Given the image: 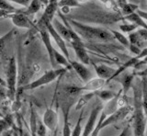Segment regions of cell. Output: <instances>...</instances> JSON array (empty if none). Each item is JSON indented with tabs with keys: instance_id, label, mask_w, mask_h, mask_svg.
I'll return each mask as SVG.
<instances>
[{
	"instance_id": "cell-44",
	"label": "cell",
	"mask_w": 147,
	"mask_h": 136,
	"mask_svg": "<svg viewBox=\"0 0 147 136\" xmlns=\"http://www.w3.org/2000/svg\"><path fill=\"white\" fill-rule=\"evenodd\" d=\"M2 136H14L13 133H11L10 131H4L3 133H1Z\"/></svg>"
},
{
	"instance_id": "cell-22",
	"label": "cell",
	"mask_w": 147,
	"mask_h": 136,
	"mask_svg": "<svg viewBox=\"0 0 147 136\" xmlns=\"http://www.w3.org/2000/svg\"><path fill=\"white\" fill-rule=\"evenodd\" d=\"M124 19L127 20L128 21L131 22L132 24H135L138 27L140 26V27H142V29H147L146 22L144 20H142L141 18L136 14V12H133V13H131V14H130V15L125 16Z\"/></svg>"
},
{
	"instance_id": "cell-29",
	"label": "cell",
	"mask_w": 147,
	"mask_h": 136,
	"mask_svg": "<svg viewBox=\"0 0 147 136\" xmlns=\"http://www.w3.org/2000/svg\"><path fill=\"white\" fill-rule=\"evenodd\" d=\"M83 113H84V108H82L81 114L77 120V122L74 128L73 131H71V136H81L82 133V120H83Z\"/></svg>"
},
{
	"instance_id": "cell-19",
	"label": "cell",
	"mask_w": 147,
	"mask_h": 136,
	"mask_svg": "<svg viewBox=\"0 0 147 136\" xmlns=\"http://www.w3.org/2000/svg\"><path fill=\"white\" fill-rule=\"evenodd\" d=\"M94 97H95V93L94 92H88V93H86V94L82 95V96L80 97V98L77 100L76 104V110H82V108H84V107Z\"/></svg>"
},
{
	"instance_id": "cell-37",
	"label": "cell",
	"mask_w": 147,
	"mask_h": 136,
	"mask_svg": "<svg viewBox=\"0 0 147 136\" xmlns=\"http://www.w3.org/2000/svg\"><path fill=\"white\" fill-rule=\"evenodd\" d=\"M13 104H12V106H11V110L13 112H17L18 110L21 107V103L20 101H18V100H13Z\"/></svg>"
},
{
	"instance_id": "cell-42",
	"label": "cell",
	"mask_w": 147,
	"mask_h": 136,
	"mask_svg": "<svg viewBox=\"0 0 147 136\" xmlns=\"http://www.w3.org/2000/svg\"><path fill=\"white\" fill-rule=\"evenodd\" d=\"M116 1H117V3H118L119 7H121V8L124 5H126V4H127L126 0H116Z\"/></svg>"
},
{
	"instance_id": "cell-13",
	"label": "cell",
	"mask_w": 147,
	"mask_h": 136,
	"mask_svg": "<svg viewBox=\"0 0 147 136\" xmlns=\"http://www.w3.org/2000/svg\"><path fill=\"white\" fill-rule=\"evenodd\" d=\"M71 45L74 48V51H75L76 56L81 61V63H83V65H89L90 58L88 56V53H87L86 51L82 40H79V42H72Z\"/></svg>"
},
{
	"instance_id": "cell-31",
	"label": "cell",
	"mask_w": 147,
	"mask_h": 136,
	"mask_svg": "<svg viewBox=\"0 0 147 136\" xmlns=\"http://www.w3.org/2000/svg\"><path fill=\"white\" fill-rule=\"evenodd\" d=\"M36 134L38 136H47V128L43 124L39 118H37V126H36Z\"/></svg>"
},
{
	"instance_id": "cell-1",
	"label": "cell",
	"mask_w": 147,
	"mask_h": 136,
	"mask_svg": "<svg viewBox=\"0 0 147 136\" xmlns=\"http://www.w3.org/2000/svg\"><path fill=\"white\" fill-rule=\"evenodd\" d=\"M66 20L68 23L72 27V29L75 30V32L80 38H83L86 40L100 42H109L115 40L110 30H108L103 28H96V27L87 26L71 19Z\"/></svg>"
},
{
	"instance_id": "cell-43",
	"label": "cell",
	"mask_w": 147,
	"mask_h": 136,
	"mask_svg": "<svg viewBox=\"0 0 147 136\" xmlns=\"http://www.w3.org/2000/svg\"><path fill=\"white\" fill-rule=\"evenodd\" d=\"M9 15H10V14H8L7 12L3 11V10L0 9V18H6V17H8Z\"/></svg>"
},
{
	"instance_id": "cell-38",
	"label": "cell",
	"mask_w": 147,
	"mask_h": 136,
	"mask_svg": "<svg viewBox=\"0 0 147 136\" xmlns=\"http://www.w3.org/2000/svg\"><path fill=\"white\" fill-rule=\"evenodd\" d=\"M7 1H12V2L17 3V4H20V5H21V6L28 7L31 0H7Z\"/></svg>"
},
{
	"instance_id": "cell-28",
	"label": "cell",
	"mask_w": 147,
	"mask_h": 136,
	"mask_svg": "<svg viewBox=\"0 0 147 136\" xmlns=\"http://www.w3.org/2000/svg\"><path fill=\"white\" fill-rule=\"evenodd\" d=\"M0 9L7 12L8 14H11V13L14 14V13L18 12L17 8H15V7H13L7 0H0Z\"/></svg>"
},
{
	"instance_id": "cell-50",
	"label": "cell",
	"mask_w": 147,
	"mask_h": 136,
	"mask_svg": "<svg viewBox=\"0 0 147 136\" xmlns=\"http://www.w3.org/2000/svg\"><path fill=\"white\" fill-rule=\"evenodd\" d=\"M48 136H55V135H48Z\"/></svg>"
},
{
	"instance_id": "cell-46",
	"label": "cell",
	"mask_w": 147,
	"mask_h": 136,
	"mask_svg": "<svg viewBox=\"0 0 147 136\" xmlns=\"http://www.w3.org/2000/svg\"><path fill=\"white\" fill-rule=\"evenodd\" d=\"M0 85H2V86H6V81H5L1 76H0Z\"/></svg>"
},
{
	"instance_id": "cell-7",
	"label": "cell",
	"mask_w": 147,
	"mask_h": 136,
	"mask_svg": "<svg viewBox=\"0 0 147 136\" xmlns=\"http://www.w3.org/2000/svg\"><path fill=\"white\" fill-rule=\"evenodd\" d=\"M57 8H58V0H49L48 4L46 5V8L43 15L41 16V18L36 25L37 28L45 27L48 22H52Z\"/></svg>"
},
{
	"instance_id": "cell-32",
	"label": "cell",
	"mask_w": 147,
	"mask_h": 136,
	"mask_svg": "<svg viewBox=\"0 0 147 136\" xmlns=\"http://www.w3.org/2000/svg\"><path fill=\"white\" fill-rule=\"evenodd\" d=\"M138 9V6L135 5V4H126V5H124L122 7H121V10H122V13L125 16L127 15H130L131 13L135 12L136 10Z\"/></svg>"
},
{
	"instance_id": "cell-15",
	"label": "cell",
	"mask_w": 147,
	"mask_h": 136,
	"mask_svg": "<svg viewBox=\"0 0 147 136\" xmlns=\"http://www.w3.org/2000/svg\"><path fill=\"white\" fill-rule=\"evenodd\" d=\"M94 67L98 78H102L106 80V83H109L110 77L113 75L115 71H116V69L106 65H103V63H101V65H94Z\"/></svg>"
},
{
	"instance_id": "cell-26",
	"label": "cell",
	"mask_w": 147,
	"mask_h": 136,
	"mask_svg": "<svg viewBox=\"0 0 147 136\" xmlns=\"http://www.w3.org/2000/svg\"><path fill=\"white\" fill-rule=\"evenodd\" d=\"M110 32H111V34L113 35L115 40H117L119 43L123 45V46L129 48V46H130V42H129L128 38L125 35H123L121 32H119L118 30H110Z\"/></svg>"
},
{
	"instance_id": "cell-5",
	"label": "cell",
	"mask_w": 147,
	"mask_h": 136,
	"mask_svg": "<svg viewBox=\"0 0 147 136\" xmlns=\"http://www.w3.org/2000/svg\"><path fill=\"white\" fill-rule=\"evenodd\" d=\"M132 110L133 108L130 105H124L122 107H119L114 112H112L111 114L106 116L102 123H101V130H103L104 128L109 125L115 124L117 122L124 120L131 112H132Z\"/></svg>"
},
{
	"instance_id": "cell-33",
	"label": "cell",
	"mask_w": 147,
	"mask_h": 136,
	"mask_svg": "<svg viewBox=\"0 0 147 136\" xmlns=\"http://www.w3.org/2000/svg\"><path fill=\"white\" fill-rule=\"evenodd\" d=\"M137 27L135 24H121L119 25V29L122 31V32H125V33H131L132 32L133 30H135L137 29Z\"/></svg>"
},
{
	"instance_id": "cell-11",
	"label": "cell",
	"mask_w": 147,
	"mask_h": 136,
	"mask_svg": "<svg viewBox=\"0 0 147 136\" xmlns=\"http://www.w3.org/2000/svg\"><path fill=\"white\" fill-rule=\"evenodd\" d=\"M70 65L74 70L76 72V74L79 75V77L86 83L87 81H89L92 78V74L85 65H83L81 63H78L76 61H71L70 60Z\"/></svg>"
},
{
	"instance_id": "cell-18",
	"label": "cell",
	"mask_w": 147,
	"mask_h": 136,
	"mask_svg": "<svg viewBox=\"0 0 147 136\" xmlns=\"http://www.w3.org/2000/svg\"><path fill=\"white\" fill-rule=\"evenodd\" d=\"M41 5H42V4H41V2L40 1V0H31L30 3L29 4V6L27 7L26 9H24V10H18V11L29 17L30 15L35 14V13L38 12L40 9Z\"/></svg>"
},
{
	"instance_id": "cell-24",
	"label": "cell",
	"mask_w": 147,
	"mask_h": 136,
	"mask_svg": "<svg viewBox=\"0 0 147 136\" xmlns=\"http://www.w3.org/2000/svg\"><path fill=\"white\" fill-rule=\"evenodd\" d=\"M133 78H134V75L133 74H128L124 75V77L121 80V83L122 85L123 92L127 93L128 90L131 88V87L133 84Z\"/></svg>"
},
{
	"instance_id": "cell-16",
	"label": "cell",
	"mask_w": 147,
	"mask_h": 136,
	"mask_svg": "<svg viewBox=\"0 0 147 136\" xmlns=\"http://www.w3.org/2000/svg\"><path fill=\"white\" fill-rule=\"evenodd\" d=\"M72 104H66L63 103V136H71V127L69 123V110Z\"/></svg>"
},
{
	"instance_id": "cell-8",
	"label": "cell",
	"mask_w": 147,
	"mask_h": 136,
	"mask_svg": "<svg viewBox=\"0 0 147 136\" xmlns=\"http://www.w3.org/2000/svg\"><path fill=\"white\" fill-rule=\"evenodd\" d=\"M38 30L40 31V37L41 40H42V42L44 44V46L47 50V53H48V55H49V59H50V63L52 65V67L53 69H56V63L54 61V57H53V46L52 44V42H51V36L48 33L47 30H46L45 27H40V28H37Z\"/></svg>"
},
{
	"instance_id": "cell-48",
	"label": "cell",
	"mask_w": 147,
	"mask_h": 136,
	"mask_svg": "<svg viewBox=\"0 0 147 136\" xmlns=\"http://www.w3.org/2000/svg\"><path fill=\"white\" fill-rule=\"evenodd\" d=\"M3 118H5V115L3 114L1 111H0V119H3Z\"/></svg>"
},
{
	"instance_id": "cell-14",
	"label": "cell",
	"mask_w": 147,
	"mask_h": 136,
	"mask_svg": "<svg viewBox=\"0 0 147 136\" xmlns=\"http://www.w3.org/2000/svg\"><path fill=\"white\" fill-rule=\"evenodd\" d=\"M107 84L106 80L102 78H91L89 81H87L85 86L81 87L82 92H96L98 90L102 89L104 86Z\"/></svg>"
},
{
	"instance_id": "cell-36",
	"label": "cell",
	"mask_w": 147,
	"mask_h": 136,
	"mask_svg": "<svg viewBox=\"0 0 147 136\" xmlns=\"http://www.w3.org/2000/svg\"><path fill=\"white\" fill-rule=\"evenodd\" d=\"M131 133H132V129H131V126L129 124V125H127L125 128H124L123 130H122V131L121 133H119V136H131Z\"/></svg>"
},
{
	"instance_id": "cell-21",
	"label": "cell",
	"mask_w": 147,
	"mask_h": 136,
	"mask_svg": "<svg viewBox=\"0 0 147 136\" xmlns=\"http://www.w3.org/2000/svg\"><path fill=\"white\" fill-rule=\"evenodd\" d=\"M53 57H54V61L55 63H59V65H61L63 66V68H65L66 70H69L71 69V65H70V63L67 60V59L64 57V55L63 53H60L59 52H57L56 50H53Z\"/></svg>"
},
{
	"instance_id": "cell-39",
	"label": "cell",
	"mask_w": 147,
	"mask_h": 136,
	"mask_svg": "<svg viewBox=\"0 0 147 136\" xmlns=\"http://www.w3.org/2000/svg\"><path fill=\"white\" fill-rule=\"evenodd\" d=\"M129 48H130L131 50V52L132 53H134L135 55H138V54H140L141 52H142V50L140 48H138L137 46H135V45H132V44H130V46H129Z\"/></svg>"
},
{
	"instance_id": "cell-23",
	"label": "cell",
	"mask_w": 147,
	"mask_h": 136,
	"mask_svg": "<svg viewBox=\"0 0 147 136\" xmlns=\"http://www.w3.org/2000/svg\"><path fill=\"white\" fill-rule=\"evenodd\" d=\"M63 92L65 93L67 96L71 97V98H76L78 95H80L82 93L81 91V87H77V86H72L69 85L66 87L63 88Z\"/></svg>"
},
{
	"instance_id": "cell-10",
	"label": "cell",
	"mask_w": 147,
	"mask_h": 136,
	"mask_svg": "<svg viewBox=\"0 0 147 136\" xmlns=\"http://www.w3.org/2000/svg\"><path fill=\"white\" fill-rule=\"evenodd\" d=\"M41 121L43 122V124L45 125L46 128H47V130H50L52 131H55L58 125L57 112L52 108H47L43 113L42 121Z\"/></svg>"
},
{
	"instance_id": "cell-52",
	"label": "cell",
	"mask_w": 147,
	"mask_h": 136,
	"mask_svg": "<svg viewBox=\"0 0 147 136\" xmlns=\"http://www.w3.org/2000/svg\"><path fill=\"white\" fill-rule=\"evenodd\" d=\"M0 136H2V135H1V134H0Z\"/></svg>"
},
{
	"instance_id": "cell-2",
	"label": "cell",
	"mask_w": 147,
	"mask_h": 136,
	"mask_svg": "<svg viewBox=\"0 0 147 136\" xmlns=\"http://www.w3.org/2000/svg\"><path fill=\"white\" fill-rule=\"evenodd\" d=\"M134 90V107L133 108V124L132 131L134 136H142L145 134L146 129V111L142 107V89L137 85L133 86Z\"/></svg>"
},
{
	"instance_id": "cell-47",
	"label": "cell",
	"mask_w": 147,
	"mask_h": 136,
	"mask_svg": "<svg viewBox=\"0 0 147 136\" xmlns=\"http://www.w3.org/2000/svg\"><path fill=\"white\" fill-rule=\"evenodd\" d=\"M40 1L41 2V4H44V5H47L49 0H40Z\"/></svg>"
},
{
	"instance_id": "cell-41",
	"label": "cell",
	"mask_w": 147,
	"mask_h": 136,
	"mask_svg": "<svg viewBox=\"0 0 147 136\" xmlns=\"http://www.w3.org/2000/svg\"><path fill=\"white\" fill-rule=\"evenodd\" d=\"M136 11H137V12H136V14H137L138 16H139L142 20H146V18H147L146 12L142 11V10H140V9H137Z\"/></svg>"
},
{
	"instance_id": "cell-6",
	"label": "cell",
	"mask_w": 147,
	"mask_h": 136,
	"mask_svg": "<svg viewBox=\"0 0 147 136\" xmlns=\"http://www.w3.org/2000/svg\"><path fill=\"white\" fill-rule=\"evenodd\" d=\"M103 110V105L101 102L96 103L94 106V108H92V110L90 112V115L88 120H87L86 123L84 127V130H83L81 136H89L91 134V133L93 131L96 121H98V119L99 117V114L101 110Z\"/></svg>"
},
{
	"instance_id": "cell-9",
	"label": "cell",
	"mask_w": 147,
	"mask_h": 136,
	"mask_svg": "<svg viewBox=\"0 0 147 136\" xmlns=\"http://www.w3.org/2000/svg\"><path fill=\"white\" fill-rule=\"evenodd\" d=\"M45 28H46V30H47L48 33L50 34L51 37H52L54 40V42H56L57 46L59 47L60 50H61V52L64 55V57H65L67 60L70 62V56H69V52L67 50L66 43L61 37H60V35L56 32V30H54V28L52 25V22H48V23L46 24Z\"/></svg>"
},
{
	"instance_id": "cell-34",
	"label": "cell",
	"mask_w": 147,
	"mask_h": 136,
	"mask_svg": "<svg viewBox=\"0 0 147 136\" xmlns=\"http://www.w3.org/2000/svg\"><path fill=\"white\" fill-rule=\"evenodd\" d=\"M9 128H11V127H10V125H9L8 121L6 120V118L0 119V134L3 133L4 131H8Z\"/></svg>"
},
{
	"instance_id": "cell-35",
	"label": "cell",
	"mask_w": 147,
	"mask_h": 136,
	"mask_svg": "<svg viewBox=\"0 0 147 136\" xmlns=\"http://www.w3.org/2000/svg\"><path fill=\"white\" fill-rule=\"evenodd\" d=\"M7 98V88L6 86L0 85V101H3Z\"/></svg>"
},
{
	"instance_id": "cell-40",
	"label": "cell",
	"mask_w": 147,
	"mask_h": 136,
	"mask_svg": "<svg viewBox=\"0 0 147 136\" xmlns=\"http://www.w3.org/2000/svg\"><path fill=\"white\" fill-rule=\"evenodd\" d=\"M137 33L139 34L144 40H147V30L146 29H140L137 31Z\"/></svg>"
},
{
	"instance_id": "cell-30",
	"label": "cell",
	"mask_w": 147,
	"mask_h": 136,
	"mask_svg": "<svg viewBox=\"0 0 147 136\" xmlns=\"http://www.w3.org/2000/svg\"><path fill=\"white\" fill-rule=\"evenodd\" d=\"M13 33V31L11 30L10 32H8L7 34H6L3 37L0 38V56H2L3 54L6 52V46H7V43L10 39L11 35Z\"/></svg>"
},
{
	"instance_id": "cell-27",
	"label": "cell",
	"mask_w": 147,
	"mask_h": 136,
	"mask_svg": "<svg viewBox=\"0 0 147 136\" xmlns=\"http://www.w3.org/2000/svg\"><path fill=\"white\" fill-rule=\"evenodd\" d=\"M106 116H107V115H106V113L102 110H101V112H100V114H99V117H98V121H96V123L95 128H94L93 131H92L91 134L89 136H98L100 131H101V123H102V121H104Z\"/></svg>"
},
{
	"instance_id": "cell-4",
	"label": "cell",
	"mask_w": 147,
	"mask_h": 136,
	"mask_svg": "<svg viewBox=\"0 0 147 136\" xmlns=\"http://www.w3.org/2000/svg\"><path fill=\"white\" fill-rule=\"evenodd\" d=\"M65 72H66L65 68H56V69L49 70L41 76H40L38 79L23 86L21 89L22 90H32V89L38 88L40 87H42V86L48 85L50 83L53 82V81H55L58 77H60V76H62Z\"/></svg>"
},
{
	"instance_id": "cell-51",
	"label": "cell",
	"mask_w": 147,
	"mask_h": 136,
	"mask_svg": "<svg viewBox=\"0 0 147 136\" xmlns=\"http://www.w3.org/2000/svg\"><path fill=\"white\" fill-rule=\"evenodd\" d=\"M142 136H145V134H144V135H142Z\"/></svg>"
},
{
	"instance_id": "cell-3",
	"label": "cell",
	"mask_w": 147,
	"mask_h": 136,
	"mask_svg": "<svg viewBox=\"0 0 147 136\" xmlns=\"http://www.w3.org/2000/svg\"><path fill=\"white\" fill-rule=\"evenodd\" d=\"M6 87L7 88V98L10 100H15L18 92V67L15 57H11L8 61L7 68Z\"/></svg>"
},
{
	"instance_id": "cell-20",
	"label": "cell",
	"mask_w": 147,
	"mask_h": 136,
	"mask_svg": "<svg viewBox=\"0 0 147 136\" xmlns=\"http://www.w3.org/2000/svg\"><path fill=\"white\" fill-rule=\"evenodd\" d=\"M94 93H95V97H98L101 100H104V101L112 100L113 98L117 97L116 93H114L113 91H110V90H106V89H100L98 91H96Z\"/></svg>"
},
{
	"instance_id": "cell-45",
	"label": "cell",
	"mask_w": 147,
	"mask_h": 136,
	"mask_svg": "<svg viewBox=\"0 0 147 136\" xmlns=\"http://www.w3.org/2000/svg\"><path fill=\"white\" fill-rule=\"evenodd\" d=\"M61 10L64 13V14H66V13L69 12V7H61Z\"/></svg>"
},
{
	"instance_id": "cell-25",
	"label": "cell",
	"mask_w": 147,
	"mask_h": 136,
	"mask_svg": "<svg viewBox=\"0 0 147 136\" xmlns=\"http://www.w3.org/2000/svg\"><path fill=\"white\" fill-rule=\"evenodd\" d=\"M87 0H60L58 1V7H79L81 4L86 2Z\"/></svg>"
},
{
	"instance_id": "cell-49",
	"label": "cell",
	"mask_w": 147,
	"mask_h": 136,
	"mask_svg": "<svg viewBox=\"0 0 147 136\" xmlns=\"http://www.w3.org/2000/svg\"><path fill=\"white\" fill-rule=\"evenodd\" d=\"M13 135H14V136H21V135H20V133H13Z\"/></svg>"
},
{
	"instance_id": "cell-12",
	"label": "cell",
	"mask_w": 147,
	"mask_h": 136,
	"mask_svg": "<svg viewBox=\"0 0 147 136\" xmlns=\"http://www.w3.org/2000/svg\"><path fill=\"white\" fill-rule=\"evenodd\" d=\"M9 18H11V20L13 22V24L15 25L18 28H26L30 29L32 27L31 21L29 20V17L24 15L23 13L20 12L18 10V12L14 13L12 15H9Z\"/></svg>"
},
{
	"instance_id": "cell-17",
	"label": "cell",
	"mask_w": 147,
	"mask_h": 136,
	"mask_svg": "<svg viewBox=\"0 0 147 136\" xmlns=\"http://www.w3.org/2000/svg\"><path fill=\"white\" fill-rule=\"evenodd\" d=\"M128 40H129V42H130V44L135 45V46L140 48L141 50L146 48V40L142 39L137 32H133L132 31V32L129 34Z\"/></svg>"
}]
</instances>
